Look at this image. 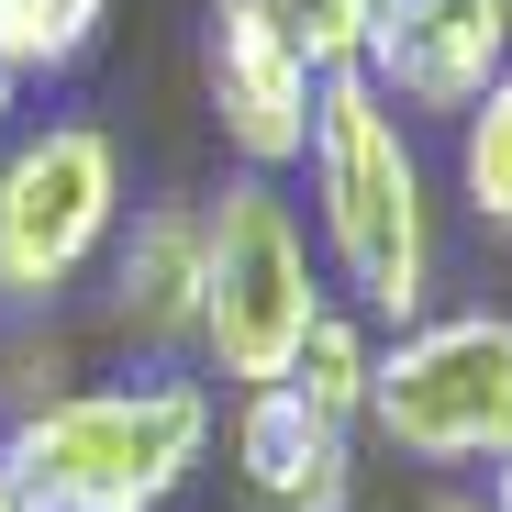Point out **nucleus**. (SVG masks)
<instances>
[{
    "label": "nucleus",
    "mask_w": 512,
    "mask_h": 512,
    "mask_svg": "<svg viewBox=\"0 0 512 512\" xmlns=\"http://www.w3.org/2000/svg\"><path fill=\"white\" fill-rule=\"evenodd\" d=\"M201 457H212V390L179 368L45 390L0 423V468L23 512H167Z\"/></svg>",
    "instance_id": "1"
},
{
    "label": "nucleus",
    "mask_w": 512,
    "mask_h": 512,
    "mask_svg": "<svg viewBox=\"0 0 512 512\" xmlns=\"http://www.w3.org/2000/svg\"><path fill=\"white\" fill-rule=\"evenodd\" d=\"M312 223H323V256L334 279L357 290L368 323H423L435 312V190H423V145L412 123L368 90V78H323L312 101Z\"/></svg>",
    "instance_id": "2"
},
{
    "label": "nucleus",
    "mask_w": 512,
    "mask_h": 512,
    "mask_svg": "<svg viewBox=\"0 0 512 512\" xmlns=\"http://www.w3.org/2000/svg\"><path fill=\"white\" fill-rule=\"evenodd\" d=\"M323 323V279H312V234L290 212L279 179H223V201H201V334L212 379L234 390H279L290 357Z\"/></svg>",
    "instance_id": "3"
},
{
    "label": "nucleus",
    "mask_w": 512,
    "mask_h": 512,
    "mask_svg": "<svg viewBox=\"0 0 512 512\" xmlns=\"http://www.w3.org/2000/svg\"><path fill=\"white\" fill-rule=\"evenodd\" d=\"M368 435L412 468H490L512 446V312H423L368 368Z\"/></svg>",
    "instance_id": "4"
},
{
    "label": "nucleus",
    "mask_w": 512,
    "mask_h": 512,
    "mask_svg": "<svg viewBox=\"0 0 512 512\" xmlns=\"http://www.w3.org/2000/svg\"><path fill=\"white\" fill-rule=\"evenodd\" d=\"M123 234V145L101 123H45L0 145V301H56Z\"/></svg>",
    "instance_id": "5"
},
{
    "label": "nucleus",
    "mask_w": 512,
    "mask_h": 512,
    "mask_svg": "<svg viewBox=\"0 0 512 512\" xmlns=\"http://www.w3.org/2000/svg\"><path fill=\"white\" fill-rule=\"evenodd\" d=\"M201 101L212 134L234 145L245 179H279L312 145V101H323V67L290 45V23L268 0H212L201 12Z\"/></svg>",
    "instance_id": "6"
},
{
    "label": "nucleus",
    "mask_w": 512,
    "mask_h": 512,
    "mask_svg": "<svg viewBox=\"0 0 512 512\" xmlns=\"http://www.w3.org/2000/svg\"><path fill=\"white\" fill-rule=\"evenodd\" d=\"M512 67V0H390V23L368 45V90L412 123V112H468L490 78Z\"/></svg>",
    "instance_id": "7"
},
{
    "label": "nucleus",
    "mask_w": 512,
    "mask_h": 512,
    "mask_svg": "<svg viewBox=\"0 0 512 512\" xmlns=\"http://www.w3.org/2000/svg\"><path fill=\"white\" fill-rule=\"evenodd\" d=\"M234 490L245 512H357V435L323 423L290 379L234 390Z\"/></svg>",
    "instance_id": "8"
},
{
    "label": "nucleus",
    "mask_w": 512,
    "mask_h": 512,
    "mask_svg": "<svg viewBox=\"0 0 512 512\" xmlns=\"http://www.w3.org/2000/svg\"><path fill=\"white\" fill-rule=\"evenodd\" d=\"M112 323L134 346H190L201 334V201H145L112 234Z\"/></svg>",
    "instance_id": "9"
},
{
    "label": "nucleus",
    "mask_w": 512,
    "mask_h": 512,
    "mask_svg": "<svg viewBox=\"0 0 512 512\" xmlns=\"http://www.w3.org/2000/svg\"><path fill=\"white\" fill-rule=\"evenodd\" d=\"M368 368H379V334H368V312H334L323 301V323H312V346L290 357V390L323 412V423H368Z\"/></svg>",
    "instance_id": "10"
},
{
    "label": "nucleus",
    "mask_w": 512,
    "mask_h": 512,
    "mask_svg": "<svg viewBox=\"0 0 512 512\" xmlns=\"http://www.w3.org/2000/svg\"><path fill=\"white\" fill-rule=\"evenodd\" d=\"M112 34V0H0V67L12 78H67Z\"/></svg>",
    "instance_id": "11"
},
{
    "label": "nucleus",
    "mask_w": 512,
    "mask_h": 512,
    "mask_svg": "<svg viewBox=\"0 0 512 512\" xmlns=\"http://www.w3.org/2000/svg\"><path fill=\"white\" fill-rule=\"evenodd\" d=\"M457 190H468V212L512 245V67L457 112Z\"/></svg>",
    "instance_id": "12"
},
{
    "label": "nucleus",
    "mask_w": 512,
    "mask_h": 512,
    "mask_svg": "<svg viewBox=\"0 0 512 512\" xmlns=\"http://www.w3.org/2000/svg\"><path fill=\"white\" fill-rule=\"evenodd\" d=\"M268 12L290 23V45H301L323 78H346V67H368V45H379V23H390V0H268Z\"/></svg>",
    "instance_id": "13"
},
{
    "label": "nucleus",
    "mask_w": 512,
    "mask_h": 512,
    "mask_svg": "<svg viewBox=\"0 0 512 512\" xmlns=\"http://www.w3.org/2000/svg\"><path fill=\"white\" fill-rule=\"evenodd\" d=\"M490 512H512V446L490 457Z\"/></svg>",
    "instance_id": "14"
},
{
    "label": "nucleus",
    "mask_w": 512,
    "mask_h": 512,
    "mask_svg": "<svg viewBox=\"0 0 512 512\" xmlns=\"http://www.w3.org/2000/svg\"><path fill=\"white\" fill-rule=\"evenodd\" d=\"M12 101H23V78H12V67H0V145H12Z\"/></svg>",
    "instance_id": "15"
},
{
    "label": "nucleus",
    "mask_w": 512,
    "mask_h": 512,
    "mask_svg": "<svg viewBox=\"0 0 512 512\" xmlns=\"http://www.w3.org/2000/svg\"><path fill=\"white\" fill-rule=\"evenodd\" d=\"M423 512H490V501L479 490H446V501H423Z\"/></svg>",
    "instance_id": "16"
},
{
    "label": "nucleus",
    "mask_w": 512,
    "mask_h": 512,
    "mask_svg": "<svg viewBox=\"0 0 512 512\" xmlns=\"http://www.w3.org/2000/svg\"><path fill=\"white\" fill-rule=\"evenodd\" d=\"M0 512H23V490H12V468H0Z\"/></svg>",
    "instance_id": "17"
}]
</instances>
